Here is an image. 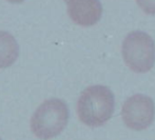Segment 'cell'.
<instances>
[{"label": "cell", "instance_id": "4", "mask_svg": "<svg viewBox=\"0 0 155 140\" xmlns=\"http://www.w3.org/2000/svg\"><path fill=\"white\" fill-rule=\"evenodd\" d=\"M121 115L127 126L136 131L145 130L154 119V102L148 96L137 94L126 100Z\"/></svg>", "mask_w": 155, "mask_h": 140}, {"label": "cell", "instance_id": "3", "mask_svg": "<svg viewBox=\"0 0 155 140\" xmlns=\"http://www.w3.org/2000/svg\"><path fill=\"white\" fill-rule=\"evenodd\" d=\"M123 56L127 65L135 73L149 72L155 63L153 39L141 31L130 33L124 40Z\"/></svg>", "mask_w": 155, "mask_h": 140}, {"label": "cell", "instance_id": "9", "mask_svg": "<svg viewBox=\"0 0 155 140\" xmlns=\"http://www.w3.org/2000/svg\"><path fill=\"white\" fill-rule=\"evenodd\" d=\"M64 1H67V2H68V1H69V0H64Z\"/></svg>", "mask_w": 155, "mask_h": 140}, {"label": "cell", "instance_id": "6", "mask_svg": "<svg viewBox=\"0 0 155 140\" xmlns=\"http://www.w3.org/2000/svg\"><path fill=\"white\" fill-rule=\"evenodd\" d=\"M19 56V45L8 32L0 31V69L8 67Z\"/></svg>", "mask_w": 155, "mask_h": 140}, {"label": "cell", "instance_id": "10", "mask_svg": "<svg viewBox=\"0 0 155 140\" xmlns=\"http://www.w3.org/2000/svg\"><path fill=\"white\" fill-rule=\"evenodd\" d=\"M0 140H1V139H0Z\"/></svg>", "mask_w": 155, "mask_h": 140}, {"label": "cell", "instance_id": "8", "mask_svg": "<svg viewBox=\"0 0 155 140\" xmlns=\"http://www.w3.org/2000/svg\"><path fill=\"white\" fill-rule=\"evenodd\" d=\"M8 2H12V3H21L25 0H8Z\"/></svg>", "mask_w": 155, "mask_h": 140}, {"label": "cell", "instance_id": "7", "mask_svg": "<svg viewBox=\"0 0 155 140\" xmlns=\"http://www.w3.org/2000/svg\"><path fill=\"white\" fill-rule=\"evenodd\" d=\"M139 8L149 15H155V0H136Z\"/></svg>", "mask_w": 155, "mask_h": 140}, {"label": "cell", "instance_id": "2", "mask_svg": "<svg viewBox=\"0 0 155 140\" xmlns=\"http://www.w3.org/2000/svg\"><path fill=\"white\" fill-rule=\"evenodd\" d=\"M68 120L69 110L62 100L57 98L45 100L32 116V132L42 140L51 139L62 132Z\"/></svg>", "mask_w": 155, "mask_h": 140}, {"label": "cell", "instance_id": "1", "mask_svg": "<svg viewBox=\"0 0 155 140\" xmlns=\"http://www.w3.org/2000/svg\"><path fill=\"white\" fill-rule=\"evenodd\" d=\"M114 112V95L104 85H93L84 91L77 103L79 119L90 126L106 123Z\"/></svg>", "mask_w": 155, "mask_h": 140}, {"label": "cell", "instance_id": "5", "mask_svg": "<svg viewBox=\"0 0 155 140\" xmlns=\"http://www.w3.org/2000/svg\"><path fill=\"white\" fill-rule=\"evenodd\" d=\"M68 13L76 24L91 27L101 18L102 6L99 0H69Z\"/></svg>", "mask_w": 155, "mask_h": 140}]
</instances>
